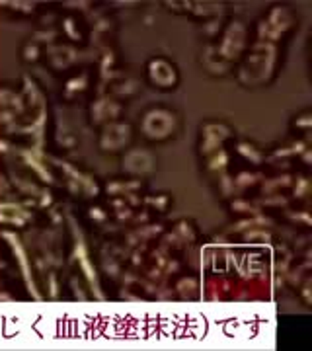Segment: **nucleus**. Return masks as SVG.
<instances>
[{
	"label": "nucleus",
	"instance_id": "1",
	"mask_svg": "<svg viewBox=\"0 0 312 351\" xmlns=\"http://www.w3.org/2000/svg\"><path fill=\"white\" fill-rule=\"evenodd\" d=\"M174 127V121L168 113L164 112H154L147 115L145 119V129L150 137H164L170 133V129Z\"/></svg>",
	"mask_w": 312,
	"mask_h": 351
},
{
	"label": "nucleus",
	"instance_id": "2",
	"mask_svg": "<svg viewBox=\"0 0 312 351\" xmlns=\"http://www.w3.org/2000/svg\"><path fill=\"white\" fill-rule=\"evenodd\" d=\"M150 75L158 84H172L174 82V73L166 63H152Z\"/></svg>",
	"mask_w": 312,
	"mask_h": 351
}]
</instances>
